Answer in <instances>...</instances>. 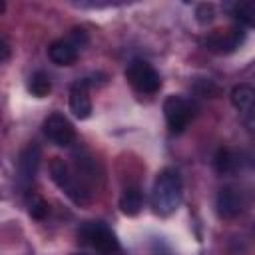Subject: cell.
<instances>
[{"label":"cell","instance_id":"5","mask_svg":"<svg viewBox=\"0 0 255 255\" xmlns=\"http://www.w3.org/2000/svg\"><path fill=\"white\" fill-rule=\"evenodd\" d=\"M163 114H165V122H167L169 129L173 133H181L193 118V108L183 96L171 94L163 102Z\"/></svg>","mask_w":255,"mask_h":255},{"label":"cell","instance_id":"14","mask_svg":"<svg viewBox=\"0 0 255 255\" xmlns=\"http://www.w3.org/2000/svg\"><path fill=\"white\" fill-rule=\"evenodd\" d=\"M28 90H30V94L36 96V98H46V96L52 92V82H50L48 74H46V72H36V74H32L30 80H28Z\"/></svg>","mask_w":255,"mask_h":255},{"label":"cell","instance_id":"1","mask_svg":"<svg viewBox=\"0 0 255 255\" xmlns=\"http://www.w3.org/2000/svg\"><path fill=\"white\" fill-rule=\"evenodd\" d=\"M183 199L181 175L173 167H165L157 173L151 187V205L159 215H171Z\"/></svg>","mask_w":255,"mask_h":255},{"label":"cell","instance_id":"12","mask_svg":"<svg viewBox=\"0 0 255 255\" xmlns=\"http://www.w3.org/2000/svg\"><path fill=\"white\" fill-rule=\"evenodd\" d=\"M48 56L58 66H70L78 58V48L66 38V40H54L48 48Z\"/></svg>","mask_w":255,"mask_h":255},{"label":"cell","instance_id":"8","mask_svg":"<svg viewBox=\"0 0 255 255\" xmlns=\"http://www.w3.org/2000/svg\"><path fill=\"white\" fill-rule=\"evenodd\" d=\"M40 159H42V149L38 143H28L20 157H18V175H20V183L22 185H30L38 173L40 167Z\"/></svg>","mask_w":255,"mask_h":255},{"label":"cell","instance_id":"10","mask_svg":"<svg viewBox=\"0 0 255 255\" xmlns=\"http://www.w3.org/2000/svg\"><path fill=\"white\" fill-rule=\"evenodd\" d=\"M215 207H217V213H219L223 219H233L235 215L241 213V209H243V199H241V195H239L235 189L223 187V189H219V193H217Z\"/></svg>","mask_w":255,"mask_h":255},{"label":"cell","instance_id":"6","mask_svg":"<svg viewBox=\"0 0 255 255\" xmlns=\"http://www.w3.org/2000/svg\"><path fill=\"white\" fill-rule=\"evenodd\" d=\"M44 133H46V137H48L52 143H56V145H60V147H68V145H72L74 139H76L74 126L70 124V120H68L66 116H62V114H58V112L50 114V116L44 120Z\"/></svg>","mask_w":255,"mask_h":255},{"label":"cell","instance_id":"15","mask_svg":"<svg viewBox=\"0 0 255 255\" xmlns=\"http://www.w3.org/2000/svg\"><path fill=\"white\" fill-rule=\"evenodd\" d=\"M231 14L245 28H251L255 24V6L251 2H237V4H233L231 6Z\"/></svg>","mask_w":255,"mask_h":255},{"label":"cell","instance_id":"11","mask_svg":"<svg viewBox=\"0 0 255 255\" xmlns=\"http://www.w3.org/2000/svg\"><path fill=\"white\" fill-rule=\"evenodd\" d=\"M253 102H255V90L249 84H239L231 90V104L245 116L247 126H253Z\"/></svg>","mask_w":255,"mask_h":255},{"label":"cell","instance_id":"4","mask_svg":"<svg viewBox=\"0 0 255 255\" xmlns=\"http://www.w3.org/2000/svg\"><path fill=\"white\" fill-rule=\"evenodd\" d=\"M126 80L141 94H155L161 88V78L155 68L143 60H133L126 68Z\"/></svg>","mask_w":255,"mask_h":255},{"label":"cell","instance_id":"3","mask_svg":"<svg viewBox=\"0 0 255 255\" xmlns=\"http://www.w3.org/2000/svg\"><path fill=\"white\" fill-rule=\"evenodd\" d=\"M78 235L82 241L90 243L98 255H118L120 253V241L114 235V231L102 223V221H86L80 229Z\"/></svg>","mask_w":255,"mask_h":255},{"label":"cell","instance_id":"20","mask_svg":"<svg viewBox=\"0 0 255 255\" xmlns=\"http://www.w3.org/2000/svg\"><path fill=\"white\" fill-rule=\"evenodd\" d=\"M4 10H6V4H4V2H2V0H0V14H2V12H4Z\"/></svg>","mask_w":255,"mask_h":255},{"label":"cell","instance_id":"9","mask_svg":"<svg viewBox=\"0 0 255 255\" xmlns=\"http://www.w3.org/2000/svg\"><path fill=\"white\" fill-rule=\"evenodd\" d=\"M70 112L78 120L90 118L92 100H90V92H88V82L86 80H78V82L72 84V88H70Z\"/></svg>","mask_w":255,"mask_h":255},{"label":"cell","instance_id":"19","mask_svg":"<svg viewBox=\"0 0 255 255\" xmlns=\"http://www.w3.org/2000/svg\"><path fill=\"white\" fill-rule=\"evenodd\" d=\"M8 58H10V46L4 40H0V62H4Z\"/></svg>","mask_w":255,"mask_h":255},{"label":"cell","instance_id":"16","mask_svg":"<svg viewBox=\"0 0 255 255\" xmlns=\"http://www.w3.org/2000/svg\"><path fill=\"white\" fill-rule=\"evenodd\" d=\"M237 165H239L237 155L231 149H227V147L217 149V153H215V169L219 173H233L237 169Z\"/></svg>","mask_w":255,"mask_h":255},{"label":"cell","instance_id":"2","mask_svg":"<svg viewBox=\"0 0 255 255\" xmlns=\"http://www.w3.org/2000/svg\"><path fill=\"white\" fill-rule=\"evenodd\" d=\"M50 175H52V181L76 205H86L90 201V193H92L90 187L76 175V171L62 157H54L50 161Z\"/></svg>","mask_w":255,"mask_h":255},{"label":"cell","instance_id":"18","mask_svg":"<svg viewBox=\"0 0 255 255\" xmlns=\"http://www.w3.org/2000/svg\"><path fill=\"white\" fill-rule=\"evenodd\" d=\"M195 18H197V22L199 24H209L213 18H215V8H213V4H199L197 8H195Z\"/></svg>","mask_w":255,"mask_h":255},{"label":"cell","instance_id":"13","mask_svg":"<svg viewBox=\"0 0 255 255\" xmlns=\"http://www.w3.org/2000/svg\"><path fill=\"white\" fill-rule=\"evenodd\" d=\"M143 207V193L139 187H126L122 197H120V209L124 215H137Z\"/></svg>","mask_w":255,"mask_h":255},{"label":"cell","instance_id":"21","mask_svg":"<svg viewBox=\"0 0 255 255\" xmlns=\"http://www.w3.org/2000/svg\"><path fill=\"white\" fill-rule=\"evenodd\" d=\"M76 255H80V253H76Z\"/></svg>","mask_w":255,"mask_h":255},{"label":"cell","instance_id":"17","mask_svg":"<svg viewBox=\"0 0 255 255\" xmlns=\"http://www.w3.org/2000/svg\"><path fill=\"white\" fill-rule=\"evenodd\" d=\"M28 211H30V215H32L34 219H44V217L48 215L50 207H48V201H46V199H42L40 195H32Z\"/></svg>","mask_w":255,"mask_h":255},{"label":"cell","instance_id":"7","mask_svg":"<svg viewBox=\"0 0 255 255\" xmlns=\"http://www.w3.org/2000/svg\"><path fill=\"white\" fill-rule=\"evenodd\" d=\"M245 40V32L241 26H235V28H229L225 32H213L209 34L207 38H203V46L211 52H217V54H227V52H233L235 48H239V44Z\"/></svg>","mask_w":255,"mask_h":255}]
</instances>
